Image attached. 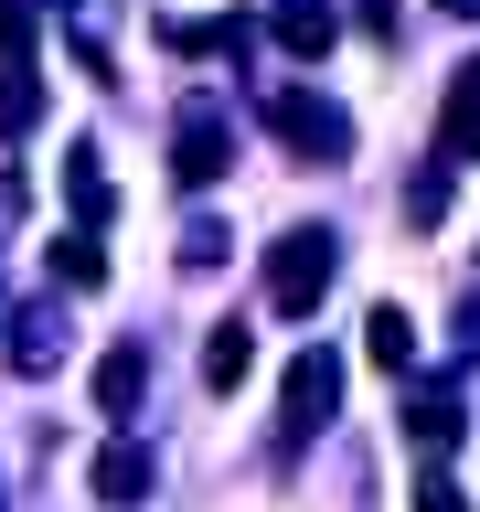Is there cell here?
Masks as SVG:
<instances>
[{"instance_id":"cell-1","label":"cell","mask_w":480,"mask_h":512,"mask_svg":"<svg viewBox=\"0 0 480 512\" xmlns=\"http://www.w3.org/2000/svg\"><path fill=\"white\" fill-rule=\"evenodd\" d=\"M331 278H342V246H331V224H299V235H278V246H267V310L310 320L320 299H331Z\"/></svg>"},{"instance_id":"cell-2","label":"cell","mask_w":480,"mask_h":512,"mask_svg":"<svg viewBox=\"0 0 480 512\" xmlns=\"http://www.w3.org/2000/svg\"><path fill=\"white\" fill-rule=\"evenodd\" d=\"M267 128H278L299 160H352V118L320 86H278V96H267Z\"/></svg>"},{"instance_id":"cell-3","label":"cell","mask_w":480,"mask_h":512,"mask_svg":"<svg viewBox=\"0 0 480 512\" xmlns=\"http://www.w3.org/2000/svg\"><path fill=\"white\" fill-rule=\"evenodd\" d=\"M224 160H235V128H224V107H214V96H192V107H182V128H171V182H182V192H203V182H224Z\"/></svg>"},{"instance_id":"cell-4","label":"cell","mask_w":480,"mask_h":512,"mask_svg":"<svg viewBox=\"0 0 480 512\" xmlns=\"http://www.w3.org/2000/svg\"><path fill=\"white\" fill-rule=\"evenodd\" d=\"M278 395H288V448H299V438H320V427H331V406H342V352H299V363H288V384H278Z\"/></svg>"},{"instance_id":"cell-5","label":"cell","mask_w":480,"mask_h":512,"mask_svg":"<svg viewBox=\"0 0 480 512\" xmlns=\"http://www.w3.org/2000/svg\"><path fill=\"white\" fill-rule=\"evenodd\" d=\"M459 160H480V64H459V86L438 107V171H459Z\"/></svg>"},{"instance_id":"cell-6","label":"cell","mask_w":480,"mask_h":512,"mask_svg":"<svg viewBox=\"0 0 480 512\" xmlns=\"http://www.w3.org/2000/svg\"><path fill=\"white\" fill-rule=\"evenodd\" d=\"M160 43H171V54H256V22L246 11H224V22H160Z\"/></svg>"},{"instance_id":"cell-7","label":"cell","mask_w":480,"mask_h":512,"mask_svg":"<svg viewBox=\"0 0 480 512\" xmlns=\"http://www.w3.org/2000/svg\"><path fill=\"white\" fill-rule=\"evenodd\" d=\"M64 363V310H22L11 320V374H54Z\"/></svg>"},{"instance_id":"cell-8","label":"cell","mask_w":480,"mask_h":512,"mask_svg":"<svg viewBox=\"0 0 480 512\" xmlns=\"http://www.w3.org/2000/svg\"><path fill=\"white\" fill-rule=\"evenodd\" d=\"M246 374H256V331L246 320H214V331H203V384L224 395V384H246Z\"/></svg>"},{"instance_id":"cell-9","label":"cell","mask_w":480,"mask_h":512,"mask_svg":"<svg viewBox=\"0 0 480 512\" xmlns=\"http://www.w3.org/2000/svg\"><path fill=\"white\" fill-rule=\"evenodd\" d=\"M150 480H160V470H150V448H128V438H118V448H96V502H150Z\"/></svg>"},{"instance_id":"cell-10","label":"cell","mask_w":480,"mask_h":512,"mask_svg":"<svg viewBox=\"0 0 480 512\" xmlns=\"http://www.w3.org/2000/svg\"><path fill=\"white\" fill-rule=\"evenodd\" d=\"M139 395H150V352H139V342H118L107 363H96V406H107V416H128Z\"/></svg>"},{"instance_id":"cell-11","label":"cell","mask_w":480,"mask_h":512,"mask_svg":"<svg viewBox=\"0 0 480 512\" xmlns=\"http://www.w3.org/2000/svg\"><path fill=\"white\" fill-rule=\"evenodd\" d=\"M331 32H342V11H331V0H278V43H288L299 64L331 54Z\"/></svg>"},{"instance_id":"cell-12","label":"cell","mask_w":480,"mask_h":512,"mask_svg":"<svg viewBox=\"0 0 480 512\" xmlns=\"http://www.w3.org/2000/svg\"><path fill=\"white\" fill-rule=\"evenodd\" d=\"M64 203H75V235H96V224H107V203H118V192H107L96 150H75V160H64Z\"/></svg>"},{"instance_id":"cell-13","label":"cell","mask_w":480,"mask_h":512,"mask_svg":"<svg viewBox=\"0 0 480 512\" xmlns=\"http://www.w3.org/2000/svg\"><path fill=\"white\" fill-rule=\"evenodd\" d=\"M459 427H470V416H459V395H416V406H406V438L427 448V459H448V448H459Z\"/></svg>"},{"instance_id":"cell-14","label":"cell","mask_w":480,"mask_h":512,"mask_svg":"<svg viewBox=\"0 0 480 512\" xmlns=\"http://www.w3.org/2000/svg\"><path fill=\"white\" fill-rule=\"evenodd\" d=\"M363 352H374L384 374H406V363H416V320H406V310H395V299H384V310H374V320H363Z\"/></svg>"},{"instance_id":"cell-15","label":"cell","mask_w":480,"mask_h":512,"mask_svg":"<svg viewBox=\"0 0 480 512\" xmlns=\"http://www.w3.org/2000/svg\"><path fill=\"white\" fill-rule=\"evenodd\" d=\"M32 118H43V75H32V64H11V75H0V139H22Z\"/></svg>"},{"instance_id":"cell-16","label":"cell","mask_w":480,"mask_h":512,"mask_svg":"<svg viewBox=\"0 0 480 512\" xmlns=\"http://www.w3.org/2000/svg\"><path fill=\"white\" fill-rule=\"evenodd\" d=\"M54 278L64 288H96V278H107V246H96V235H54Z\"/></svg>"},{"instance_id":"cell-17","label":"cell","mask_w":480,"mask_h":512,"mask_svg":"<svg viewBox=\"0 0 480 512\" xmlns=\"http://www.w3.org/2000/svg\"><path fill=\"white\" fill-rule=\"evenodd\" d=\"M448 214V171H438V160H427V171H416V182H406V224H438Z\"/></svg>"},{"instance_id":"cell-18","label":"cell","mask_w":480,"mask_h":512,"mask_svg":"<svg viewBox=\"0 0 480 512\" xmlns=\"http://www.w3.org/2000/svg\"><path fill=\"white\" fill-rule=\"evenodd\" d=\"M32 22H43V11H32V0H0V54H11V64L32 54Z\"/></svg>"},{"instance_id":"cell-19","label":"cell","mask_w":480,"mask_h":512,"mask_svg":"<svg viewBox=\"0 0 480 512\" xmlns=\"http://www.w3.org/2000/svg\"><path fill=\"white\" fill-rule=\"evenodd\" d=\"M416 512H470V491H459L448 470H427V480H416Z\"/></svg>"},{"instance_id":"cell-20","label":"cell","mask_w":480,"mask_h":512,"mask_svg":"<svg viewBox=\"0 0 480 512\" xmlns=\"http://www.w3.org/2000/svg\"><path fill=\"white\" fill-rule=\"evenodd\" d=\"M224 256V224H182V267H214Z\"/></svg>"},{"instance_id":"cell-21","label":"cell","mask_w":480,"mask_h":512,"mask_svg":"<svg viewBox=\"0 0 480 512\" xmlns=\"http://www.w3.org/2000/svg\"><path fill=\"white\" fill-rule=\"evenodd\" d=\"M438 11H459V22H480V0H438Z\"/></svg>"},{"instance_id":"cell-22","label":"cell","mask_w":480,"mask_h":512,"mask_svg":"<svg viewBox=\"0 0 480 512\" xmlns=\"http://www.w3.org/2000/svg\"><path fill=\"white\" fill-rule=\"evenodd\" d=\"M32 11H64V0H32Z\"/></svg>"}]
</instances>
